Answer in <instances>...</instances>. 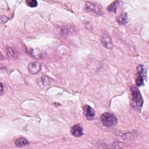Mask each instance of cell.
I'll return each instance as SVG.
<instances>
[{
  "instance_id": "1",
  "label": "cell",
  "mask_w": 149,
  "mask_h": 149,
  "mask_svg": "<svg viewBox=\"0 0 149 149\" xmlns=\"http://www.w3.org/2000/svg\"><path fill=\"white\" fill-rule=\"evenodd\" d=\"M130 90L132 97V104L133 107L139 110H140L143 104V100L139 90L137 87L132 86Z\"/></svg>"
},
{
  "instance_id": "10",
  "label": "cell",
  "mask_w": 149,
  "mask_h": 149,
  "mask_svg": "<svg viewBox=\"0 0 149 149\" xmlns=\"http://www.w3.org/2000/svg\"><path fill=\"white\" fill-rule=\"evenodd\" d=\"M15 145L18 147H23L29 145V142L26 139L23 137H20L16 140Z\"/></svg>"
},
{
  "instance_id": "14",
  "label": "cell",
  "mask_w": 149,
  "mask_h": 149,
  "mask_svg": "<svg viewBox=\"0 0 149 149\" xmlns=\"http://www.w3.org/2000/svg\"><path fill=\"white\" fill-rule=\"evenodd\" d=\"M1 95H2V93H3V84H2V83H1Z\"/></svg>"
},
{
  "instance_id": "4",
  "label": "cell",
  "mask_w": 149,
  "mask_h": 149,
  "mask_svg": "<svg viewBox=\"0 0 149 149\" xmlns=\"http://www.w3.org/2000/svg\"><path fill=\"white\" fill-rule=\"evenodd\" d=\"M101 41L102 45L107 48H112L113 47L112 40L108 34L104 33L102 35L101 37Z\"/></svg>"
},
{
  "instance_id": "12",
  "label": "cell",
  "mask_w": 149,
  "mask_h": 149,
  "mask_svg": "<svg viewBox=\"0 0 149 149\" xmlns=\"http://www.w3.org/2000/svg\"><path fill=\"white\" fill-rule=\"evenodd\" d=\"M26 3L31 8L36 7L38 5V2L36 0H28V1L27 0L26 1Z\"/></svg>"
},
{
  "instance_id": "5",
  "label": "cell",
  "mask_w": 149,
  "mask_h": 149,
  "mask_svg": "<svg viewBox=\"0 0 149 149\" xmlns=\"http://www.w3.org/2000/svg\"><path fill=\"white\" fill-rule=\"evenodd\" d=\"M41 64L38 62L30 63L28 65V70L29 72L32 74L38 73L41 70Z\"/></svg>"
},
{
  "instance_id": "13",
  "label": "cell",
  "mask_w": 149,
  "mask_h": 149,
  "mask_svg": "<svg viewBox=\"0 0 149 149\" xmlns=\"http://www.w3.org/2000/svg\"><path fill=\"white\" fill-rule=\"evenodd\" d=\"M144 79H143V76L141 74H139V76L136 79V84L137 86H140L143 84Z\"/></svg>"
},
{
  "instance_id": "11",
  "label": "cell",
  "mask_w": 149,
  "mask_h": 149,
  "mask_svg": "<svg viewBox=\"0 0 149 149\" xmlns=\"http://www.w3.org/2000/svg\"><path fill=\"white\" fill-rule=\"evenodd\" d=\"M119 6V1H115L112 2L108 7H107V10L109 12H116V10Z\"/></svg>"
},
{
  "instance_id": "7",
  "label": "cell",
  "mask_w": 149,
  "mask_h": 149,
  "mask_svg": "<svg viewBox=\"0 0 149 149\" xmlns=\"http://www.w3.org/2000/svg\"><path fill=\"white\" fill-rule=\"evenodd\" d=\"M70 133L74 137H80L83 135V129L81 126L79 124L73 126L70 130Z\"/></svg>"
},
{
  "instance_id": "6",
  "label": "cell",
  "mask_w": 149,
  "mask_h": 149,
  "mask_svg": "<svg viewBox=\"0 0 149 149\" xmlns=\"http://www.w3.org/2000/svg\"><path fill=\"white\" fill-rule=\"evenodd\" d=\"M84 114L88 120H92L94 118L95 112L94 110L88 105H85L83 107Z\"/></svg>"
},
{
  "instance_id": "2",
  "label": "cell",
  "mask_w": 149,
  "mask_h": 149,
  "mask_svg": "<svg viewBox=\"0 0 149 149\" xmlns=\"http://www.w3.org/2000/svg\"><path fill=\"white\" fill-rule=\"evenodd\" d=\"M101 119L102 124L107 127H112L117 123V118L116 116L110 113L105 112L101 116Z\"/></svg>"
},
{
  "instance_id": "9",
  "label": "cell",
  "mask_w": 149,
  "mask_h": 149,
  "mask_svg": "<svg viewBox=\"0 0 149 149\" xmlns=\"http://www.w3.org/2000/svg\"><path fill=\"white\" fill-rule=\"evenodd\" d=\"M6 53L8 56L12 59H16L18 56V54L17 51L11 47L6 48Z\"/></svg>"
},
{
  "instance_id": "8",
  "label": "cell",
  "mask_w": 149,
  "mask_h": 149,
  "mask_svg": "<svg viewBox=\"0 0 149 149\" xmlns=\"http://www.w3.org/2000/svg\"><path fill=\"white\" fill-rule=\"evenodd\" d=\"M117 22L120 24H125L127 22V15L126 12H123L117 17Z\"/></svg>"
},
{
  "instance_id": "3",
  "label": "cell",
  "mask_w": 149,
  "mask_h": 149,
  "mask_svg": "<svg viewBox=\"0 0 149 149\" xmlns=\"http://www.w3.org/2000/svg\"><path fill=\"white\" fill-rule=\"evenodd\" d=\"M86 9L88 12L97 15H100L102 13V8L101 6L97 3L87 2L86 3Z\"/></svg>"
}]
</instances>
